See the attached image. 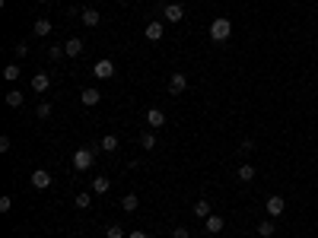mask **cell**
<instances>
[{
	"mask_svg": "<svg viewBox=\"0 0 318 238\" xmlns=\"http://www.w3.org/2000/svg\"><path fill=\"white\" fill-rule=\"evenodd\" d=\"M210 38L217 41V45H226V41L233 38V19H226V16H217V19L210 22Z\"/></svg>",
	"mask_w": 318,
	"mask_h": 238,
	"instance_id": "1",
	"label": "cell"
},
{
	"mask_svg": "<svg viewBox=\"0 0 318 238\" xmlns=\"http://www.w3.org/2000/svg\"><path fill=\"white\" fill-rule=\"evenodd\" d=\"M92 165H96V149L92 146H80L73 152V168L76 172H89Z\"/></svg>",
	"mask_w": 318,
	"mask_h": 238,
	"instance_id": "2",
	"label": "cell"
},
{
	"mask_svg": "<svg viewBox=\"0 0 318 238\" xmlns=\"http://www.w3.org/2000/svg\"><path fill=\"white\" fill-rule=\"evenodd\" d=\"M264 210H268V216H271V219H277V216H283V210H287V200L274 194V197L264 200Z\"/></svg>",
	"mask_w": 318,
	"mask_h": 238,
	"instance_id": "3",
	"label": "cell"
},
{
	"mask_svg": "<svg viewBox=\"0 0 318 238\" xmlns=\"http://www.w3.org/2000/svg\"><path fill=\"white\" fill-rule=\"evenodd\" d=\"M185 89H188V76L175 70V73L169 76V96H182Z\"/></svg>",
	"mask_w": 318,
	"mask_h": 238,
	"instance_id": "4",
	"label": "cell"
},
{
	"mask_svg": "<svg viewBox=\"0 0 318 238\" xmlns=\"http://www.w3.org/2000/svg\"><path fill=\"white\" fill-rule=\"evenodd\" d=\"M92 76H96V80H111V76H115V64L102 57V61H96V67H92Z\"/></svg>",
	"mask_w": 318,
	"mask_h": 238,
	"instance_id": "5",
	"label": "cell"
},
{
	"mask_svg": "<svg viewBox=\"0 0 318 238\" xmlns=\"http://www.w3.org/2000/svg\"><path fill=\"white\" fill-rule=\"evenodd\" d=\"M162 16H166L169 22H182L185 19V6L182 3H166L162 6Z\"/></svg>",
	"mask_w": 318,
	"mask_h": 238,
	"instance_id": "6",
	"label": "cell"
},
{
	"mask_svg": "<svg viewBox=\"0 0 318 238\" xmlns=\"http://www.w3.org/2000/svg\"><path fill=\"white\" fill-rule=\"evenodd\" d=\"M32 188H35V191L51 188V172H45V168H35V172H32Z\"/></svg>",
	"mask_w": 318,
	"mask_h": 238,
	"instance_id": "7",
	"label": "cell"
},
{
	"mask_svg": "<svg viewBox=\"0 0 318 238\" xmlns=\"http://www.w3.org/2000/svg\"><path fill=\"white\" fill-rule=\"evenodd\" d=\"M80 102H83L86 108H92V105H99V102H102V92H99L96 86H89V89L80 92Z\"/></svg>",
	"mask_w": 318,
	"mask_h": 238,
	"instance_id": "8",
	"label": "cell"
},
{
	"mask_svg": "<svg viewBox=\"0 0 318 238\" xmlns=\"http://www.w3.org/2000/svg\"><path fill=\"white\" fill-rule=\"evenodd\" d=\"M64 54L67 57H80L83 54V38H67L64 41Z\"/></svg>",
	"mask_w": 318,
	"mask_h": 238,
	"instance_id": "9",
	"label": "cell"
},
{
	"mask_svg": "<svg viewBox=\"0 0 318 238\" xmlns=\"http://www.w3.org/2000/svg\"><path fill=\"white\" fill-rule=\"evenodd\" d=\"M48 86H51V76L45 70H38L35 76H32V89L35 92H48Z\"/></svg>",
	"mask_w": 318,
	"mask_h": 238,
	"instance_id": "10",
	"label": "cell"
},
{
	"mask_svg": "<svg viewBox=\"0 0 318 238\" xmlns=\"http://www.w3.org/2000/svg\"><path fill=\"white\" fill-rule=\"evenodd\" d=\"M80 22L86 25V29H96V25L102 22V16H99V10H83L80 13Z\"/></svg>",
	"mask_w": 318,
	"mask_h": 238,
	"instance_id": "11",
	"label": "cell"
},
{
	"mask_svg": "<svg viewBox=\"0 0 318 238\" xmlns=\"http://www.w3.org/2000/svg\"><path fill=\"white\" fill-rule=\"evenodd\" d=\"M204 226H207V232H210V235H220L226 223H223V216H213V213H210L207 219H204Z\"/></svg>",
	"mask_w": 318,
	"mask_h": 238,
	"instance_id": "12",
	"label": "cell"
},
{
	"mask_svg": "<svg viewBox=\"0 0 318 238\" xmlns=\"http://www.w3.org/2000/svg\"><path fill=\"white\" fill-rule=\"evenodd\" d=\"M162 32H166V29H162V22H159V19L147 22V41H159V38H162Z\"/></svg>",
	"mask_w": 318,
	"mask_h": 238,
	"instance_id": "13",
	"label": "cell"
},
{
	"mask_svg": "<svg viewBox=\"0 0 318 238\" xmlns=\"http://www.w3.org/2000/svg\"><path fill=\"white\" fill-rule=\"evenodd\" d=\"M32 32H35L38 38H48L51 35V19H35L32 22Z\"/></svg>",
	"mask_w": 318,
	"mask_h": 238,
	"instance_id": "14",
	"label": "cell"
},
{
	"mask_svg": "<svg viewBox=\"0 0 318 238\" xmlns=\"http://www.w3.org/2000/svg\"><path fill=\"white\" fill-rule=\"evenodd\" d=\"M147 124L150 127H162V124H166V115H162L159 108H150V112H147Z\"/></svg>",
	"mask_w": 318,
	"mask_h": 238,
	"instance_id": "15",
	"label": "cell"
},
{
	"mask_svg": "<svg viewBox=\"0 0 318 238\" xmlns=\"http://www.w3.org/2000/svg\"><path fill=\"white\" fill-rule=\"evenodd\" d=\"M108 188H111V181H108L105 175H96V178H92V194H105Z\"/></svg>",
	"mask_w": 318,
	"mask_h": 238,
	"instance_id": "16",
	"label": "cell"
},
{
	"mask_svg": "<svg viewBox=\"0 0 318 238\" xmlns=\"http://www.w3.org/2000/svg\"><path fill=\"white\" fill-rule=\"evenodd\" d=\"M274 232H277V223H274V219H264V223H258V235H261V238H271Z\"/></svg>",
	"mask_w": 318,
	"mask_h": 238,
	"instance_id": "17",
	"label": "cell"
},
{
	"mask_svg": "<svg viewBox=\"0 0 318 238\" xmlns=\"http://www.w3.org/2000/svg\"><path fill=\"white\" fill-rule=\"evenodd\" d=\"M137 207H140V200H137V194H124V197H121V210H124V213H134Z\"/></svg>",
	"mask_w": 318,
	"mask_h": 238,
	"instance_id": "18",
	"label": "cell"
},
{
	"mask_svg": "<svg viewBox=\"0 0 318 238\" xmlns=\"http://www.w3.org/2000/svg\"><path fill=\"white\" fill-rule=\"evenodd\" d=\"M99 149H102V152H115V149H118V137H115V133H105L102 143H99Z\"/></svg>",
	"mask_w": 318,
	"mask_h": 238,
	"instance_id": "19",
	"label": "cell"
},
{
	"mask_svg": "<svg viewBox=\"0 0 318 238\" xmlns=\"http://www.w3.org/2000/svg\"><path fill=\"white\" fill-rule=\"evenodd\" d=\"M194 216H197V219H207V216H210V200H204V197L197 200V203H194Z\"/></svg>",
	"mask_w": 318,
	"mask_h": 238,
	"instance_id": "20",
	"label": "cell"
},
{
	"mask_svg": "<svg viewBox=\"0 0 318 238\" xmlns=\"http://www.w3.org/2000/svg\"><path fill=\"white\" fill-rule=\"evenodd\" d=\"M3 80H10V83L19 80V64H6L3 67Z\"/></svg>",
	"mask_w": 318,
	"mask_h": 238,
	"instance_id": "21",
	"label": "cell"
},
{
	"mask_svg": "<svg viewBox=\"0 0 318 238\" xmlns=\"http://www.w3.org/2000/svg\"><path fill=\"white\" fill-rule=\"evenodd\" d=\"M6 105H10V108H19V105H22V92H19V89H10V92H6Z\"/></svg>",
	"mask_w": 318,
	"mask_h": 238,
	"instance_id": "22",
	"label": "cell"
},
{
	"mask_svg": "<svg viewBox=\"0 0 318 238\" xmlns=\"http://www.w3.org/2000/svg\"><path fill=\"white\" fill-rule=\"evenodd\" d=\"M51 112H54V108H51V102H45V99H41V102H38V108H35V115L41 118V121H48V118H51Z\"/></svg>",
	"mask_w": 318,
	"mask_h": 238,
	"instance_id": "23",
	"label": "cell"
},
{
	"mask_svg": "<svg viewBox=\"0 0 318 238\" xmlns=\"http://www.w3.org/2000/svg\"><path fill=\"white\" fill-rule=\"evenodd\" d=\"M236 175H239V181H252V178H255V168L245 162V165H239V172H236Z\"/></svg>",
	"mask_w": 318,
	"mask_h": 238,
	"instance_id": "24",
	"label": "cell"
},
{
	"mask_svg": "<svg viewBox=\"0 0 318 238\" xmlns=\"http://www.w3.org/2000/svg\"><path fill=\"white\" fill-rule=\"evenodd\" d=\"M140 146H143V149H156V137H153V133L147 130V133L140 137Z\"/></svg>",
	"mask_w": 318,
	"mask_h": 238,
	"instance_id": "25",
	"label": "cell"
},
{
	"mask_svg": "<svg viewBox=\"0 0 318 238\" xmlns=\"http://www.w3.org/2000/svg\"><path fill=\"white\" fill-rule=\"evenodd\" d=\"M48 57H51V61H61V57H64V45H51L48 48Z\"/></svg>",
	"mask_w": 318,
	"mask_h": 238,
	"instance_id": "26",
	"label": "cell"
},
{
	"mask_svg": "<svg viewBox=\"0 0 318 238\" xmlns=\"http://www.w3.org/2000/svg\"><path fill=\"white\" fill-rule=\"evenodd\" d=\"M73 203H76L80 210H86V207L92 203V197H89V194H76V197H73Z\"/></svg>",
	"mask_w": 318,
	"mask_h": 238,
	"instance_id": "27",
	"label": "cell"
},
{
	"mask_svg": "<svg viewBox=\"0 0 318 238\" xmlns=\"http://www.w3.org/2000/svg\"><path fill=\"white\" fill-rule=\"evenodd\" d=\"M105 238H124V229L121 226H108L105 229Z\"/></svg>",
	"mask_w": 318,
	"mask_h": 238,
	"instance_id": "28",
	"label": "cell"
},
{
	"mask_svg": "<svg viewBox=\"0 0 318 238\" xmlns=\"http://www.w3.org/2000/svg\"><path fill=\"white\" fill-rule=\"evenodd\" d=\"M13 54H16V57H25V54H29V45H25V41H19V45H13Z\"/></svg>",
	"mask_w": 318,
	"mask_h": 238,
	"instance_id": "29",
	"label": "cell"
},
{
	"mask_svg": "<svg viewBox=\"0 0 318 238\" xmlns=\"http://www.w3.org/2000/svg\"><path fill=\"white\" fill-rule=\"evenodd\" d=\"M239 152H242V156H252V152H255V143H252V140H242V146H239Z\"/></svg>",
	"mask_w": 318,
	"mask_h": 238,
	"instance_id": "30",
	"label": "cell"
},
{
	"mask_svg": "<svg viewBox=\"0 0 318 238\" xmlns=\"http://www.w3.org/2000/svg\"><path fill=\"white\" fill-rule=\"evenodd\" d=\"M13 207V197H0V213H10Z\"/></svg>",
	"mask_w": 318,
	"mask_h": 238,
	"instance_id": "31",
	"label": "cell"
},
{
	"mask_svg": "<svg viewBox=\"0 0 318 238\" xmlns=\"http://www.w3.org/2000/svg\"><path fill=\"white\" fill-rule=\"evenodd\" d=\"M172 238H188V229L185 226H175V229H172Z\"/></svg>",
	"mask_w": 318,
	"mask_h": 238,
	"instance_id": "32",
	"label": "cell"
},
{
	"mask_svg": "<svg viewBox=\"0 0 318 238\" xmlns=\"http://www.w3.org/2000/svg\"><path fill=\"white\" fill-rule=\"evenodd\" d=\"M0 152H10V137H6V133L0 137Z\"/></svg>",
	"mask_w": 318,
	"mask_h": 238,
	"instance_id": "33",
	"label": "cell"
},
{
	"mask_svg": "<svg viewBox=\"0 0 318 238\" xmlns=\"http://www.w3.org/2000/svg\"><path fill=\"white\" fill-rule=\"evenodd\" d=\"M127 238H147V232H140V229H137V232H131Z\"/></svg>",
	"mask_w": 318,
	"mask_h": 238,
	"instance_id": "34",
	"label": "cell"
},
{
	"mask_svg": "<svg viewBox=\"0 0 318 238\" xmlns=\"http://www.w3.org/2000/svg\"><path fill=\"white\" fill-rule=\"evenodd\" d=\"M35 3H48V0H35Z\"/></svg>",
	"mask_w": 318,
	"mask_h": 238,
	"instance_id": "35",
	"label": "cell"
},
{
	"mask_svg": "<svg viewBox=\"0 0 318 238\" xmlns=\"http://www.w3.org/2000/svg\"><path fill=\"white\" fill-rule=\"evenodd\" d=\"M115 3H127V0H115Z\"/></svg>",
	"mask_w": 318,
	"mask_h": 238,
	"instance_id": "36",
	"label": "cell"
}]
</instances>
